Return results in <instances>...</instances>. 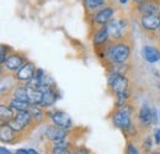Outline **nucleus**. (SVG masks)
Returning a JSON list of instances; mask_svg holds the SVG:
<instances>
[{"label":"nucleus","instance_id":"obj_1","mask_svg":"<svg viewBox=\"0 0 160 154\" xmlns=\"http://www.w3.org/2000/svg\"><path fill=\"white\" fill-rule=\"evenodd\" d=\"M134 39L123 41H108L105 46L94 48L96 57L103 67L107 63H127L131 60L133 52Z\"/></svg>","mask_w":160,"mask_h":154},{"label":"nucleus","instance_id":"obj_20","mask_svg":"<svg viewBox=\"0 0 160 154\" xmlns=\"http://www.w3.org/2000/svg\"><path fill=\"white\" fill-rule=\"evenodd\" d=\"M126 142H127V144H126L124 154H143L139 147L134 142H132V141H126Z\"/></svg>","mask_w":160,"mask_h":154},{"label":"nucleus","instance_id":"obj_16","mask_svg":"<svg viewBox=\"0 0 160 154\" xmlns=\"http://www.w3.org/2000/svg\"><path fill=\"white\" fill-rule=\"evenodd\" d=\"M16 115V111L11 109L9 105L1 104L0 105V123H9Z\"/></svg>","mask_w":160,"mask_h":154},{"label":"nucleus","instance_id":"obj_18","mask_svg":"<svg viewBox=\"0 0 160 154\" xmlns=\"http://www.w3.org/2000/svg\"><path fill=\"white\" fill-rule=\"evenodd\" d=\"M42 100H43V91L42 90H31V89H28V101H30L31 105H41Z\"/></svg>","mask_w":160,"mask_h":154},{"label":"nucleus","instance_id":"obj_19","mask_svg":"<svg viewBox=\"0 0 160 154\" xmlns=\"http://www.w3.org/2000/svg\"><path fill=\"white\" fill-rule=\"evenodd\" d=\"M15 49L12 48V47H10L9 44H1V47H0V63L2 64V63H5V60L8 59V57L14 52Z\"/></svg>","mask_w":160,"mask_h":154},{"label":"nucleus","instance_id":"obj_7","mask_svg":"<svg viewBox=\"0 0 160 154\" xmlns=\"http://www.w3.org/2000/svg\"><path fill=\"white\" fill-rule=\"evenodd\" d=\"M28 137L27 133L18 132L14 128H11L8 123H2L0 126V141L4 144H18L25 141Z\"/></svg>","mask_w":160,"mask_h":154},{"label":"nucleus","instance_id":"obj_8","mask_svg":"<svg viewBox=\"0 0 160 154\" xmlns=\"http://www.w3.org/2000/svg\"><path fill=\"white\" fill-rule=\"evenodd\" d=\"M137 23L139 25L140 30L144 32L145 36L155 33L160 26V16L157 15H148V16H139L137 19Z\"/></svg>","mask_w":160,"mask_h":154},{"label":"nucleus","instance_id":"obj_11","mask_svg":"<svg viewBox=\"0 0 160 154\" xmlns=\"http://www.w3.org/2000/svg\"><path fill=\"white\" fill-rule=\"evenodd\" d=\"M105 74L106 75H123L128 77L132 72V64L131 62L127 63H107L103 65Z\"/></svg>","mask_w":160,"mask_h":154},{"label":"nucleus","instance_id":"obj_2","mask_svg":"<svg viewBox=\"0 0 160 154\" xmlns=\"http://www.w3.org/2000/svg\"><path fill=\"white\" fill-rule=\"evenodd\" d=\"M137 107L134 101L127 102L126 105L116 107L113 106L112 111L108 114L107 118L111 120L112 125L122 131V133L127 132L134 125V116L137 114Z\"/></svg>","mask_w":160,"mask_h":154},{"label":"nucleus","instance_id":"obj_25","mask_svg":"<svg viewBox=\"0 0 160 154\" xmlns=\"http://www.w3.org/2000/svg\"><path fill=\"white\" fill-rule=\"evenodd\" d=\"M28 153L30 154H40L37 151H35V149H28Z\"/></svg>","mask_w":160,"mask_h":154},{"label":"nucleus","instance_id":"obj_12","mask_svg":"<svg viewBox=\"0 0 160 154\" xmlns=\"http://www.w3.org/2000/svg\"><path fill=\"white\" fill-rule=\"evenodd\" d=\"M36 70H37L36 64L32 60H28L26 64H23V67L18 73L14 74V77H15L18 83H28L32 78L35 77Z\"/></svg>","mask_w":160,"mask_h":154},{"label":"nucleus","instance_id":"obj_5","mask_svg":"<svg viewBox=\"0 0 160 154\" xmlns=\"http://www.w3.org/2000/svg\"><path fill=\"white\" fill-rule=\"evenodd\" d=\"M129 14L133 19L148 15L160 16V0H147L140 5H131Z\"/></svg>","mask_w":160,"mask_h":154},{"label":"nucleus","instance_id":"obj_22","mask_svg":"<svg viewBox=\"0 0 160 154\" xmlns=\"http://www.w3.org/2000/svg\"><path fill=\"white\" fill-rule=\"evenodd\" d=\"M15 154H30V153H28V149L26 151V149H22V148H20V149H18V151L15 152Z\"/></svg>","mask_w":160,"mask_h":154},{"label":"nucleus","instance_id":"obj_10","mask_svg":"<svg viewBox=\"0 0 160 154\" xmlns=\"http://www.w3.org/2000/svg\"><path fill=\"white\" fill-rule=\"evenodd\" d=\"M47 115L49 117V120L53 122V125L58 126L60 128H64V130H72L73 128L72 118L68 116V114H65L64 111H60V110L47 111Z\"/></svg>","mask_w":160,"mask_h":154},{"label":"nucleus","instance_id":"obj_3","mask_svg":"<svg viewBox=\"0 0 160 154\" xmlns=\"http://www.w3.org/2000/svg\"><path fill=\"white\" fill-rule=\"evenodd\" d=\"M108 36L111 41H123L133 38L131 18L124 13L123 9L115 15V18L107 23Z\"/></svg>","mask_w":160,"mask_h":154},{"label":"nucleus","instance_id":"obj_13","mask_svg":"<svg viewBox=\"0 0 160 154\" xmlns=\"http://www.w3.org/2000/svg\"><path fill=\"white\" fill-rule=\"evenodd\" d=\"M89 38L92 39V46H94V48H98V47L105 46V44L110 41L107 25H106V26H102V27H100V28H98V30H96Z\"/></svg>","mask_w":160,"mask_h":154},{"label":"nucleus","instance_id":"obj_21","mask_svg":"<svg viewBox=\"0 0 160 154\" xmlns=\"http://www.w3.org/2000/svg\"><path fill=\"white\" fill-rule=\"evenodd\" d=\"M154 142L157 146H160V128L154 130Z\"/></svg>","mask_w":160,"mask_h":154},{"label":"nucleus","instance_id":"obj_4","mask_svg":"<svg viewBox=\"0 0 160 154\" xmlns=\"http://www.w3.org/2000/svg\"><path fill=\"white\" fill-rule=\"evenodd\" d=\"M121 6H118L117 3H113V4H110L107 5L106 8L101 9L100 11H98L96 14H94L90 19L85 20L88 26H89V37L102 26H106L111 20L115 18V15L120 11Z\"/></svg>","mask_w":160,"mask_h":154},{"label":"nucleus","instance_id":"obj_26","mask_svg":"<svg viewBox=\"0 0 160 154\" xmlns=\"http://www.w3.org/2000/svg\"><path fill=\"white\" fill-rule=\"evenodd\" d=\"M118 3H120L121 5H124V4H127V3H128V0H118Z\"/></svg>","mask_w":160,"mask_h":154},{"label":"nucleus","instance_id":"obj_27","mask_svg":"<svg viewBox=\"0 0 160 154\" xmlns=\"http://www.w3.org/2000/svg\"><path fill=\"white\" fill-rule=\"evenodd\" d=\"M155 46H157V47H158V48H159V49H160V42H159V43H158V44H155Z\"/></svg>","mask_w":160,"mask_h":154},{"label":"nucleus","instance_id":"obj_15","mask_svg":"<svg viewBox=\"0 0 160 154\" xmlns=\"http://www.w3.org/2000/svg\"><path fill=\"white\" fill-rule=\"evenodd\" d=\"M142 56L148 63H157L160 60V49L157 46H143Z\"/></svg>","mask_w":160,"mask_h":154},{"label":"nucleus","instance_id":"obj_17","mask_svg":"<svg viewBox=\"0 0 160 154\" xmlns=\"http://www.w3.org/2000/svg\"><path fill=\"white\" fill-rule=\"evenodd\" d=\"M11 109H14L16 112H20V111H27L31 106V104L28 101H22V100H18V99H10L8 101V104Z\"/></svg>","mask_w":160,"mask_h":154},{"label":"nucleus","instance_id":"obj_6","mask_svg":"<svg viewBox=\"0 0 160 154\" xmlns=\"http://www.w3.org/2000/svg\"><path fill=\"white\" fill-rule=\"evenodd\" d=\"M28 62L27 53L23 51H14L8 59L5 60V63L1 64V72H6L10 74H15L23 67V64H26Z\"/></svg>","mask_w":160,"mask_h":154},{"label":"nucleus","instance_id":"obj_29","mask_svg":"<svg viewBox=\"0 0 160 154\" xmlns=\"http://www.w3.org/2000/svg\"><path fill=\"white\" fill-rule=\"evenodd\" d=\"M159 118H160V115H159Z\"/></svg>","mask_w":160,"mask_h":154},{"label":"nucleus","instance_id":"obj_14","mask_svg":"<svg viewBox=\"0 0 160 154\" xmlns=\"http://www.w3.org/2000/svg\"><path fill=\"white\" fill-rule=\"evenodd\" d=\"M58 100V94H57V88H52V89H47L43 91V100L41 102V107L44 110H48L51 107H53V105L57 102Z\"/></svg>","mask_w":160,"mask_h":154},{"label":"nucleus","instance_id":"obj_23","mask_svg":"<svg viewBox=\"0 0 160 154\" xmlns=\"http://www.w3.org/2000/svg\"><path fill=\"white\" fill-rule=\"evenodd\" d=\"M144 1H147V0H132V4H131V5H140V4H143Z\"/></svg>","mask_w":160,"mask_h":154},{"label":"nucleus","instance_id":"obj_24","mask_svg":"<svg viewBox=\"0 0 160 154\" xmlns=\"http://www.w3.org/2000/svg\"><path fill=\"white\" fill-rule=\"evenodd\" d=\"M0 153L1 154H11V152H10V151H8L5 147H1V148H0Z\"/></svg>","mask_w":160,"mask_h":154},{"label":"nucleus","instance_id":"obj_28","mask_svg":"<svg viewBox=\"0 0 160 154\" xmlns=\"http://www.w3.org/2000/svg\"><path fill=\"white\" fill-rule=\"evenodd\" d=\"M90 154H94V153H92V152H91V153H90Z\"/></svg>","mask_w":160,"mask_h":154},{"label":"nucleus","instance_id":"obj_9","mask_svg":"<svg viewBox=\"0 0 160 154\" xmlns=\"http://www.w3.org/2000/svg\"><path fill=\"white\" fill-rule=\"evenodd\" d=\"M84 6V15L85 20L90 19L94 14L100 11L101 9L106 8L110 4L116 3V0H81Z\"/></svg>","mask_w":160,"mask_h":154}]
</instances>
